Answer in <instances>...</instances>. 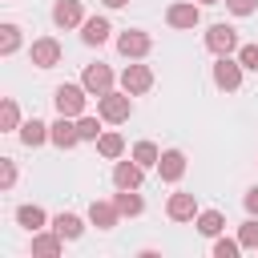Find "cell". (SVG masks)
Returning <instances> with one entry per match:
<instances>
[{
    "label": "cell",
    "mask_w": 258,
    "mask_h": 258,
    "mask_svg": "<svg viewBox=\"0 0 258 258\" xmlns=\"http://www.w3.org/2000/svg\"><path fill=\"white\" fill-rule=\"evenodd\" d=\"M77 141H81L77 117H64V113H60V117L52 121V145H56V149H73Z\"/></svg>",
    "instance_id": "cell-13"
},
{
    "label": "cell",
    "mask_w": 258,
    "mask_h": 258,
    "mask_svg": "<svg viewBox=\"0 0 258 258\" xmlns=\"http://www.w3.org/2000/svg\"><path fill=\"white\" fill-rule=\"evenodd\" d=\"M198 4H222V0H198Z\"/></svg>",
    "instance_id": "cell-35"
},
{
    "label": "cell",
    "mask_w": 258,
    "mask_h": 258,
    "mask_svg": "<svg viewBox=\"0 0 258 258\" xmlns=\"http://www.w3.org/2000/svg\"><path fill=\"white\" fill-rule=\"evenodd\" d=\"M242 202H246V214H258V185H250Z\"/></svg>",
    "instance_id": "cell-33"
},
{
    "label": "cell",
    "mask_w": 258,
    "mask_h": 258,
    "mask_svg": "<svg viewBox=\"0 0 258 258\" xmlns=\"http://www.w3.org/2000/svg\"><path fill=\"white\" fill-rule=\"evenodd\" d=\"M89 89L85 85H56V93H52V105H56V113H64V117H81L85 113V105H89Z\"/></svg>",
    "instance_id": "cell-2"
},
{
    "label": "cell",
    "mask_w": 258,
    "mask_h": 258,
    "mask_svg": "<svg viewBox=\"0 0 258 258\" xmlns=\"http://www.w3.org/2000/svg\"><path fill=\"white\" fill-rule=\"evenodd\" d=\"M109 32H113V28H109L105 16H89V20L81 24V40H85V44H105Z\"/></svg>",
    "instance_id": "cell-19"
},
{
    "label": "cell",
    "mask_w": 258,
    "mask_h": 258,
    "mask_svg": "<svg viewBox=\"0 0 258 258\" xmlns=\"http://www.w3.org/2000/svg\"><path fill=\"white\" fill-rule=\"evenodd\" d=\"M194 226H198V234H202V238H218V234L226 230V218H222L218 210H202V214L194 218Z\"/></svg>",
    "instance_id": "cell-22"
},
{
    "label": "cell",
    "mask_w": 258,
    "mask_h": 258,
    "mask_svg": "<svg viewBox=\"0 0 258 258\" xmlns=\"http://www.w3.org/2000/svg\"><path fill=\"white\" fill-rule=\"evenodd\" d=\"M165 24L169 28H198L202 24V8L194 0H177V4L165 8Z\"/></svg>",
    "instance_id": "cell-6"
},
{
    "label": "cell",
    "mask_w": 258,
    "mask_h": 258,
    "mask_svg": "<svg viewBox=\"0 0 258 258\" xmlns=\"http://www.w3.org/2000/svg\"><path fill=\"white\" fill-rule=\"evenodd\" d=\"M64 250V238L56 234V230H36L32 234V254H40V258H56Z\"/></svg>",
    "instance_id": "cell-16"
},
{
    "label": "cell",
    "mask_w": 258,
    "mask_h": 258,
    "mask_svg": "<svg viewBox=\"0 0 258 258\" xmlns=\"http://www.w3.org/2000/svg\"><path fill=\"white\" fill-rule=\"evenodd\" d=\"M89 16H85V8H81V0H56L52 4V24L56 28H81Z\"/></svg>",
    "instance_id": "cell-10"
},
{
    "label": "cell",
    "mask_w": 258,
    "mask_h": 258,
    "mask_svg": "<svg viewBox=\"0 0 258 258\" xmlns=\"http://www.w3.org/2000/svg\"><path fill=\"white\" fill-rule=\"evenodd\" d=\"M242 242L238 238H214V258H238Z\"/></svg>",
    "instance_id": "cell-29"
},
{
    "label": "cell",
    "mask_w": 258,
    "mask_h": 258,
    "mask_svg": "<svg viewBox=\"0 0 258 258\" xmlns=\"http://www.w3.org/2000/svg\"><path fill=\"white\" fill-rule=\"evenodd\" d=\"M97 113H101L109 125L129 121V117H133V93H125V89H109L105 97H97Z\"/></svg>",
    "instance_id": "cell-1"
},
{
    "label": "cell",
    "mask_w": 258,
    "mask_h": 258,
    "mask_svg": "<svg viewBox=\"0 0 258 258\" xmlns=\"http://www.w3.org/2000/svg\"><path fill=\"white\" fill-rule=\"evenodd\" d=\"M141 181H145V165H137L133 157L113 165V185L117 189H141Z\"/></svg>",
    "instance_id": "cell-11"
},
{
    "label": "cell",
    "mask_w": 258,
    "mask_h": 258,
    "mask_svg": "<svg viewBox=\"0 0 258 258\" xmlns=\"http://www.w3.org/2000/svg\"><path fill=\"white\" fill-rule=\"evenodd\" d=\"M238 60H242L246 73H258V44H242L238 48Z\"/></svg>",
    "instance_id": "cell-30"
},
{
    "label": "cell",
    "mask_w": 258,
    "mask_h": 258,
    "mask_svg": "<svg viewBox=\"0 0 258 258\" xmlns=\"http://www.w3.org/2000/svg\"><path fill=\"white\" fill-rule=\"evenodd\" d=\"M52 230H56V234H60L64 242H77V238L85 234V222H81L77 214H69V210H60V214L52 218Z\"/></svg>",
    "instance_id": "cell-18"
},
{
    "label": "cell",
    "mask_w": 258,
    "mask_h": 258,
    "mask_svg": "<svg viewBox=\"0 0 258 258\" xmlns=\"http://www.w3.org/2000/svg\"><path fill=\"white\" fill-rule=\"evenodd\" d=\"M113 202H117L121 218H137V214H145V198H141L137 189H117V194H113Z\"/></svg>",
    "instance_id": "cell-20"
},
{
    "label": "cell",
    "mask_w": 258,
    "mask_h": 258,
    "mask_svg": "<svg viewBox=\"0 0 258 258\" xmlns=\"http://www.w3.org/2000/svg\"><path fill=\"white\" fill-rule=\"evenodd\" d=\"M226 8H230L234 16H250V12L258 8V0H226Z\"/></svg>",
    "instance_id": "cell-32"
},
{
    "label": "cell",
    "mask_w": 258,
    "mask_h": 258,
    "mask_svg": "<svg viewBox=\"0 0 258 258\" xmlns=\"http://www.w3.org/2000/svg\"><path fill=\"white\" fill-rule=\"evenodd\" d=\"M121 89L133 93V97L149 93V89H153V69H149V64H125V73H121Z\"/></svg>",
    "instance_id": "cell-8"
},
{
    "label": "cell",
    "mask_w": 258,
    "mask_h": 258,
    "mask_svg": "<svg viewBox=\"0 0 258 258\" xmlns=\"http://www.w3.org/2000/svg\"><path fill=\"white\" fill-rule=\"evenodd\" d=\"M101 4H105V8H125L129 0H101Z\"/></svg>",
    "instance_id": "cell-34"
},
{
    "label": "cell",
    "mask_w": 258,
    "mask_h": 258,
    "mask_svg": "<svg viewBox=\"0 0 258 258\" xmlns=\"http://www.w3.org/2000/svg\"><path fill=\"white\" fill-rule=\"evenodd\" d=\"M206 48L214 52V56H230V52H238L242 44H238V28H230V24H210V32H206Z\"/></svg>",
    "instance_id": "cell-4"
},
{
    "label": "cell",
    "mask_w": 258,
    "mask_h": 258,
    "mask_svg": "<svg viewBox=\"0 0 258 258\" xmlns=\"http://www.w3.org/2000/svg\"><path fill=\"white\" fill-rule=\"evenodd\" d=\"M20 141L28 145V149H36V145H44V141H52V125H44V121H24L20 125Z\"/></svg>",
    "instance_id": "cell-17"
},
{
    "label": "cell",
    "mask_w": 258,
    "mask_h": 258,
    "mask_svg": "<svg viewBox=\"0 0 258 258\" xmlns=\"http://www.w3.org/2000/svg\"><path fill=\"white\" fill-rule=\"evenodd\" d=\"M20 48V28L16 24H0V56H12Z\"/></svg>",
    "instance_id": "cell-27"
},
{
    "label": "cell",
    "mask_w": 258,
    "mask_h": 258,
    "mask_svg": "<svg viewBox=\"0 0 258 258\" xmlns=\"http://www.w3.org/2000/svg\"><path fill=\"white\" fill-rule=\"evenodd\" d=\"M16 226H24L28 234H36V230L48 226V214H44L40 206H20V210H16Z\"/></svg>",
    "instance_id": "cell-21"
},
{
    "label": "cell",
    "mask_w": 258,
    "mask_h": 258,
    "mask_svg": "<svg viewBox=\"0 0 258 258\" xmlns=\"http://www.w3.org/2000/svg\"><path fill=\"white\" fill-rule=\"evenodd\" d=\"M28 56H32L36 69H52V64H60V40L56 36H40V40H32Z\"/></svg>",
    "instance_id": "cell-9"
},
{
    "label": "cell",
    "mask_w": 258,
    "mask_h": 258,
    "mask_svg": "<svg viewBox=\"0 0 258 258\" xmlns=\"http://www.w3.org/2000/svg\"><path fill=\"white\" fill-rule=\"evenodd\" d=\"M97 153H101V157H109V161H117V157L125 153V137H121V133H113V129H105V133L97 137Z\"/></svg>",
    "instance_id": "cell-23"
},
{
    "label": "cell",
    "mask_w": 258,
    "mask_h": 258,
    "mask_svg": "<svg viewBox=\"0 0 258 258\" xmlns=\"http://www.w3.org/2000/svg\"><path fill=\"white\" fill-rule=\"evenodd\" d=\"M113 81H117V77H113V69H109V64H101V60H97V64H85V73H81V85H85L93 97H105V93L113 89Z\"/></svg>",
    "instance_id": "cell-7"
},
{
    "label": "cell",
    "mask_w": 258,
    "mask_h": 258,
    "mask_svg": "<svg viewBox=\"0 0 258 258\" xmlns=\"http://www.w3.org/2000/svg\"><path fill=\"white\" fill-rule=\"evenodd\" d=\"M24 121H20V109H16V101L12 97H4V105H0V129L4 133H12V129H20Z\"/></svg>",
    "instance_id": "cell-25"
},
{
    "label": "cell",
    "mask_w": 258,
    "mask_h": 258,
    "mask_svg": "<svg viewBox=\"0 0 258 258\" xmlns=\"http://www.w3.org/2000/svg\"><path fill=\"white\" fill-rule=\"evenodd\" d=\"M157 173H161V181H181L185 177V153L181 149H165L161 161H157Z\"/></svg>",
    "instance_id": "cell-14"
},
{
    "label": "cell",
    "mask_w": 258,
    "mask_h": 258,
    "mask_svg": "<svg viewBox=\"0 0 258 258\" xmlns=\"http://www.w3.org/2000/svg\"><path fill=\"white\" fill-rule=\"evenodd\" d=\"M242 73H246V69H242L238 56H234V60H230V56H218V60H214V85H218L222 93H238V89H242Z\"/></svg>",
    "instance_id": "cell-3"
},
{
    "label": "cell",
    "mask_w": 258,
    "mask_h": 258,
    "mask_svg": "<svg viewBox=\"0 0 258 258\" xmlns=\"http://www.w3.org/2000/svg\"><path fill=\"white\" fill-rule=\"evenodd\" d=\"M89 222H93L97 230H113V226L121 222V210H117V202H101V198H97V202L89 206Z\"/></svg>",
    "instance_id": "cell-15"
},
{
    "label": "cell",
    "mask_w": 258,
    "mask_h": 258,
    "mask_svg": "<svg viewBox=\"0 0 258 258\" xmlns=\"http://www.w3.org/2000/svg\"><path fill=\"white\" fill-rule=\"evenodd\" d=\"M149 48H153V40H149V32H141V28H125V32L117 36V52H121L125 60H141V56H149Z\"/></svg>",
    "instance_id": "cell-5"
},
{
    "label": "cell",
    "mask_w": 258,
    "mask_h": 258,
    "mask_svg": "<svg viewBox=\"0 0 258 258\" xmlns=\"http://www.w3.org/2000/svg\"><path fill=\"white\" fill-rule=\"evenodd\" d=\"M238 242H242V250H258V214H250V218L242 222Z\"/></svg>",
    "instance_id": "cell-28"
},
{
    "label": "cell",
    "mask_w": 258,
    "mask_h": 258,
    "mask_svg": "<svg viewBox=\"0 0 258 258\" xmlns=\"http://www.w3.org/2000/svg\"><path fill=\"white\" fill-rule=\"evenodd\" d=\"M165 214H169V222H194L202 210H198V198L194 194H169Z\"/></svg>",
    "instance_id": "cell-12"
},
{
    "label": "cell",
    "mask_w": 258,
    "mask_h": 258,
    "mask_svg": "<svg viewBox=\"0 0 258 258\" xmlns=\"http://www.w3.org/2000/svg\"><path fill=\"white\" fill-rule=\"evenodd\" d=\"M0 185H4V189L16 185V161H12V157H0Z\"/></svg>",
    "instance_id": "cell-31"
},
{
    "label": "cell",
    "mask_w": 258,
    "mask_h": 258,
    "mask_svg": "<svg viewBox=\"0 0 258 258\" xmlns=\"http://www.w3.org/2000/svg\"><path fill=\"white\" fill-rule=\"evenodd\" d=\"M101 121H105L101 113H97V117H89V113H81V117H77V129H81V141H97V137L105 133V129H101Z\"/></svg>",
    "instance_id": "cell-26"
},
{
    "label": "cell",
    "mask_w": 258,
    "mask_h": 258,
    "mask_svg": "<svg viewBox=\"0 0 258 258\" xmlns=\"http://www.w3.org/2000/svg\"><path fill=\"white\" fill-rule=\"evenodd\" d=\"M129 157H133L137 165H145V169H157V161H161V149H157L153 141H137Z\"/></svg>",
    "instance_id": "cell-24"
}]
</instances>
